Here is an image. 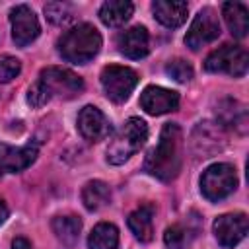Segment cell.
Returning a JSON list of instances; mask_svg holds the SVG:
<instances>
[{
  "label": "cell",
  "mask_w": 249,
  "mask_h": 249,
  "mask_svg": "<svg viewBox=\"0 0 249 249\" xmlns=\"http://www.w3.org/2000/svg\"><path fill=\"white\" fill-rule=\"evenodd\" d=\"M235 187H237V175L230 163H212L202 171L200 191L212 202L226 198L235 191Z\"/></svg>",
  "instance_id": "cell-5"
},
{
  "label": "cell",
  "mask_w": 249,
  "mask_h": 249,
  "mask_svg": "<svg viewBox=\"0 0 249 249\" xmlns=\"http://www.w3.org/2000/svg\"><path fill=\"white\" fill-rule=\"evenodd\" d=\"M193 239V233L189 228L181 226V224H173L165 230L163 233V241L167 245V249H187L189 243Z\"/></svg>",
  "instance_id": "cell-22"
},
{
  "label": "cell",
  "mask_w": 249,
  "mask_h": 249,
  "mask_svg": "<svg viewBox=\"0 0 249 249\" xmlns=\"http://www.w3.org/2000/svg\"><path fill=\"white\" fill-rule=\"evenodd\" d=\"M165 72L167 76H171L175 82H189L193 78V68L189 62L181 60V58H175L171 60L167 66H165Z\"/></svg>",
  "instance_id": "cell-25"
},
{
  "label": "cell",
  "mask_w": 249,
  "mask_h": 249,
  "mask_svg": "<svg viewBox=\"0 0 249 249\" xmlns=\"http://www.w3.org/2000/svg\"><path fill=\"white\" fill-rule=\"evenodd\" d=\"M247 66H249L247 51L239 45H222L220 49L212 51L204 60V68L208 72L230 74L233 78H241L247 72Z\"/></svg>",
  "instance_id": "cell-6"
},
{
  "label": "cell",
  "mask_w": 249,
  "mask_h": 249,
  "mask_svg": "<svg viewBox=\"0 0 249 249\" xmlns=\"http://www.w3.org/2000/svg\"><path fill=\"white\" fill-rule=\"evenodd\" d=\"M152 12L161 25L175 29L187 19L189 4L181 0H156L152 4Z\"/></svg>",
  "instance_id": "cell-15"
},
{
  "label": "cell",
  "mask_w": 249,
  "mask_h": 249,
  "mask_svg": "<svg viewBox=\"0 0 249 249\" xmlns=\"http://www.w3.org/2000/svg\"><path fill=\"white\" fill-rule=\"evenodd\" d=\"M45 14H47L49 21H53L56 25H64L72 19V6L66 2H51L45 6Z\"/></svg>",
  "instance_id": "cell-23"
},
{
  "label": "cell",
  "mask_w": 249,
  "mask_h": 249,
  "mask_svg": "<svg viewBox=\"0 0 249 249\" xmlns=\"http://www.w3.org/2000/svg\"><path fill=\"white\" fill-rule=\"evenodd\" d=\"M39 154V144L29 142L25 146H8L0 144V173H18L29 167Z\"/></svg>",
  "instance_id": "cell-10"
},
{
  "label": "cell",
  "mask_w": 249,
  "mask_h": 249,
  "mask_svg": "<svg viewBox=\"0 0 249 249\" xmlns=\"http://www.w3.org/2000/svg\"><path fill=\"white\" fill-rule=\"evenodd\" d=\"M247 233V216L243 212L224 214L214 222V235L222 247H235Z\"/></svg>",
  "instance_id": "cell-11"
},
{
  "label": "cell",
  "mask_w": 249,
  "mask_h": 249,
  "mask_svg": "<svg viewBox=\"0 0 249 249\" xmlns=\"http://www.w3.org/2000/svg\"><path fill=\"white\" fill-rule=\"evenodd\" d=\"M179 105V95L173 89L161 86H148L140 95V107L148 115H163L175 111Z\"/></svg>",
  "instance_id": "cell-13"
},
{
  "label": "cell",
  "mask_w": 249,
  "mask_h": 249,
  "mask_svg": "<svg viewBox=\"0 0 249 249\" xmlns=\"http://www.w3.org/2000/svg\"><path fill=\"white\" fill-rule=\"evenodd\" d=\"M117 45H119V51L128 56V58H144L148 53H150V35L146 31V27L142 25H134L126 31H123L117 39Z\"/></svg>",
  "instance_id": "cell-14"
},
{
  "label": "cell",
  "mask_w": 249,
  "mask_h": 249,
  "mask_svg": "<svg viewBox=\"0 0 249 249\" xmlns=\"http://www.w3.org/2000/svg\"><path fill=\"white\" fill-rule=\"evenodd\" d=\"M148 140V126L142 119L138 117H130L121 130L113 136V140L107 146V161L113 165H121L124 163L130 156H134L144 142Z\"/></svg>",
  "instance_id": "cell-3"
},
{
  "label": "cell",
  "mask_w": 249,
  "mask_h": 249,
  "mask_svg": "<svg viewBox=\"0 0 249 249\" xmlns=\"http://www.w3.org/2000/svg\"><path fill=\"white\" fill-rule=\"evenodd\" d=\"M78 130L80 134L89 142H99L109 136L111 123L109 119L93 105H86L78 113Z\"/></svg>",
  "instance_id": "cell-12"
},
{
  "label": "cell",
  "mask_w": 249,
  "mask_h": 249,
  "mask_svg": "<svg viewBox=\"0 0 249 249\" xmlns=\"http://www.w3.org/2000/svg\"><path fill=\"white\" fill-rule=\"evenodd\" d=\"M21 70V64L16 56L10 54H2L0 56V84H8L12 82Z\"/></svg>",
  "instance_id": "cell-24"
},
{
  "label": "cell",
  "mask_w": 249,
  "mask_h": 249,
  "mask_svg": "<svg viewBox=\"0 0 249 249\" xmlns=\"http://www.w3.org/2000/svg\"><path fill=\"white\" fill-rule=\"evenodd\" d=\"M35 84L49 95V99H53L54 95L74 97L84 89V80L78 74H74L72 70L60 68V66H49V68L41 70L39 80Z\"/></svg>",
  "instance_id": "cell-4"
},
{
  "label": "cell",
  "mask_w": 249,
  "mask_h": 249,
  "mask_svg": "<svg viewBox=\"0 0 249 249\" xmlns=\"http://www.w3.org/2000/svg\"><path fill=\"white\" fill-rule=\"evenodd\" d=\"M144 171L160 181H171L181 171V128L167 123L161 128L160 142L152 148L144 161Z\"/></svg>",
  "instance_id": "cell-1"
},
{
  "label": "cell",
  "mask_w": 249,
  "mask_h": 249,
  "mask_svg": "<svg viewBox=\"0 0 249 249\" xmlns=\"http://www.w3.org/2000/svg\"><path fill=\"white\" fill-rule=\"evenodd\" d=\"M12 249H31V243L25 237H16L12 241Z\"/></svg>",
  "instance_id": "cell-26"
},
{
  "label": "cell",
  "mask_w": 249,
  "mask_h": 249,
  "mask_svg": "<svg viewBox=\"0 0 249 249\" xmlns=\"http://www.w3.org/2000/svg\"><path fill=\"white\" fill-rule=\"evenodd\" d=\"M109 198H111V193L103 181H89L82 189V200L88 210H99L109 202Z\"/></svg>",
  "instance_id": "cell-20"
},
{
  "label": "cell",
  "mask_w": 249,
  "mask_h": 249,
  "mask_svg": "<svg viewBox=\"0 0 249 249\" xmlns=\"http://www.w3.org/2000/svg\"><path fill=\"white\" fill-rule=\"evenodd\" d=\"M6 218H8V208H6V204L0 200V224H4Z\"/></svg>",
  "instance_id": "cell-27"
},
{
  "label": "cell",
  "mask_w": 249,
  "mask_h": 249,
  "mask_svg": "<svg viewBox=\"0 0 249 249\" xmlns=\"http://www.w3.org/2000/svg\"><path fill=\"white\" fill-rule=\"evenodd\" d=\"M82 222L76 216H56L53 220V231L64 245H74L78 241Z\"/></svg>",
  "instance_id": "cell-21"
},
{
  "label": "cell",
  "mask_w": 249,
  "mask_h": 249,
  "mask_svg": "<svg viewBox=\"0 0 249 249\" xmlns=\"http://www.w3.org/2000/svg\"><path fill=\"white\" fill-rule=\"evenodd\" d=\"M222 14H224V19H226L231 35H235L237 39L247 35V31H249V12H247L245 4H241V2H224Z\"/></svg>",
  "instance_id": "cell-16"
},
{
  "label": "cell",
  "mask_w": 249,
  "mask_h": 249,
  "mask_svg": "<svg viewBox=\"0 0 249 249\" xmlns=\"http://www.w3.org/2000/svg\"><path fill=\"white\" fill-rule=\"evenodd\" d=\"M132 12H134L132 2H128V0H109V2L101 4L99 19L109 27H117V25H123L124 21H128Z\"/></svg>",
  "instance_id": "cell-17"
},
{
  "label": "cell",
  "mask_w": 249,
  "mask_h": 249,
  "mask_svg": "<svg viewBox=\"0 0 249 249\" xmlns=\"http://www.w3.org/2000/svg\"><path fill=\"white\" fill-rule=\"evenodd\" d=\"M117 245H119V230L107 222L97 224L88 237L89 249H117Z\"/></svg>",
  "instance_id": "cell-19"
},
{
  "label": "cell",
  "mask_w": 249,
  "mask_h": 249,
  "mask_svg": "<svg viewBox=\"0 0 249 249\" xmlns=\"http://www.w3.org/2000/svg\"><path fill=\"white\" fill-rule=\"evenodd\" d=\"M101 49V35L89 23H78L58 39V53L74 64L89 62Z\"/></svg>",
  "instance_id": "cell-2"
},
{
  "label": "cell",
  "mask_w": 249,
  "mask_h": 249,
  "mask_svg": "<svg viewBox=\"0 0 249 249\" xmlns=\"http://www.w3.org/2000/svg\"><path fill=\"white\" fill-rule=\"evenodd\" d=\"M10 23H12V37H14L16 45H19V47H25V45L33 43L37 39L39 31H41L35 12L25 4H19V6L12 8Z\"/></svg>",
  "instance_id": "cell-9"
},
{
  "label": "cell",
  "mask_w": 249,
  "mask_h": 249,
  "mask_svg": "<svg viewBox=\"0 0 249 249\" xmlns=\"http://www.w3.org/2000/svg\"><path fill=\"white\" fill-rule=\"evenodd\" d=\"M128 228L140 241H150L154 233V206L142 204L128 216Z\"/></svg>",
  "instance_id": "cell-18"
},
{
  "label": "cell",
  "mask_w": 249,
  "mask_h": 249,
  "mask_svg": "<svg viewBox=\"0 0 249 249\" xmlns=\"http://www.w3.org/2000/svg\"><path fill=\"white\" fill-rule=\"evenodd\" d=\"M138 84V74L128 66L111 64L101 70V86L107 97L115 103H123L128 99L132 89Z\"/></svg>",
  "instance_id": "cell-7"
},
{
  "label": "cell",
  "mask_w": 249,
  "mask_h": 249,
  "mask_svg": "<svg viewBox=\"0 0 249 249\" xmlns=\"http://www.w3.org/2000/svg\"><path fill=\"white\" fill-rule=\"evenodd\" d=\"M218 37H220V21H218V16L214 14L212 8H202L195 16V19H193V23H191V27H189V31L185 35V43L193 51H198L204 45L216 41Z\"/></svg>",
  "instance_id": "cell-8"
}]
</instances>
